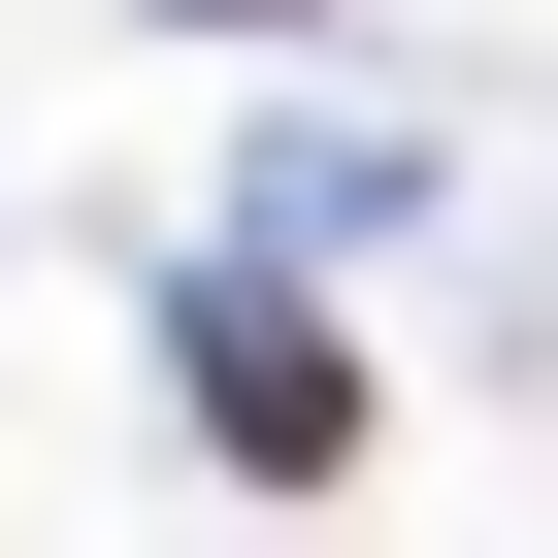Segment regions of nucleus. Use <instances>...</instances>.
<instances>
[{
    "label": "nucleus",
    "instance_id": "obj_1",
    "mask_svg": "<svg viewBox=\"0 0 558 558\" xmlns=\"http://www.w3.org/2000/svg\"><path fill=\"white\" fill-rule=\"evenodd\" d=\"M197 395H230V460H263V493H296V460H362V362H329V329H230Z\"/></svg>",
    "mask_w": 558,
    "mask_h": 558
}]
</instances>
